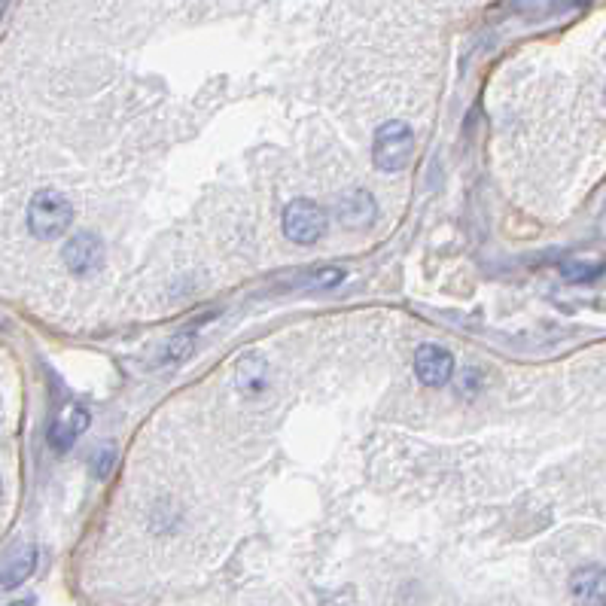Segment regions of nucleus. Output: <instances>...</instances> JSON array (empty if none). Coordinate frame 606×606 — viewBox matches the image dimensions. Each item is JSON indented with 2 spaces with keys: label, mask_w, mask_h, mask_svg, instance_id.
<instances>
[{
  "label": "nucleus",
  "mask_w": 606,
  "mask_h": 606,
  "mask_svg": "<svg viewBox=\"0 0 606 606\" xmlns=\"http://www.w3.org/2000/svg\"><path fill=\"white\" fill-rule=\"evenodd\" d=\"M74 223V205L71 198L58 189H40L28 201V229L40 241H52L64 235Z\"/></svg>",
  "instance_id": "1"
},
{
  "label": "nucleus",
  "mask_w": 606,
  "mask_h": 606,
  "mask_svg": "<svg viewBox=\"0 0 606 606\" xmlns=\"http://www.w3.org/2000/svg\"><path fill=\"white\" fill-rule=\"evenodd\" d=\"M415 156V131L406 122H384L375 131V144H372V162L378 171L384 174H396L402 168H409Z\"/></svg>",
  "instance_id": "2"
},
{
  "label": "nucleus",
  "mask_w": 606,
  "mask_h": 606,
  "mask_svg": "<svg viewBox=\"0 0 606 606\" xmlns=\"http://www.w3.org/2000/svg\"><path fill=\"white\" fill-rule=\"evenodd\" d=\"M284 232L293 244H317L326 235V211L311 198H296L284 211Z\"/></svg>",
  "instance_id": "3"
},
{
  "label": "nucleus",
  "mask_w": 606,
  "mask_h": 606,
  "mask_svg": "<svg viewBox=\"0 0 606 606\" xmlns=\"http://www.w3.org/2000/svg\"><path fill=\"white\" fill-rule=\"evenodd\" d=\"M61 256H64L67 272L89 278V275H95L98 268L104 265V244L92 232H77L71 241L64 244Z\"/></svg>",
  "instance_id": "4"
},
{
  "label": "nucleus",
  "mask_w": 606,
  "mask_h": 606,
  "mask_svg": "<svg viewBox=\"0 0 606 606\" xmlns=\"http://www.w3.org/2000/svg\"><path fill=\"white\" fill-rule=\"evenodd\" d=\"M415 372H418V381L427 384V387H442L451 381L454 375V354L439 348V345H424L418 348L415 354Z\"/></svg>",
  "instance_id": "5"
},
{
  "label": "nucleus",
  "mask_w": 606,
  "mask_h": 606,
  "mask_svg": "<svg viewBox=\"0 0 606 606\" xmlns=\"http://www.w3.org/2000/svg\"><path fill=\"white\" fill-rule=\"evenodd\" d=\"M235 387L247 399H262L268 393V387H272V366H268V360L262 354L241 357V363L235 369Z\"/></svg>",
  "instance_id": "6"
},
{
  "label": "nucleus",
  "mask_w": 606,
  "mask_h": 606,
  "mask_svg": "<svg viewBox=\"0 0 606 606\" xmlns=\"http://www.w3.org/2000/svg\"><path fill=\"white\" fill-rule=\"evenodd\" d=\"M92 418L83 406H67L49 427V445L55 451H71V445H77V439L89 430Z\"/></svg>",
  "instance_id": "7"
},
{
  "label": "nucleus",
  "mask_w": 606,
  "mask_h": 606,
  "mask_svg": "<svg viewBox=\"0 0 606 606\" xmlns=\"http://www.w3.org/2000/svg\"><path fill=\"white\" fill-rule=\"evenodd\" d=\"M375 198L366 189H354L339 201V220L351 229H366L375 223Z\"/></svg>",
  "instance_id": "8"
},
{
  "label": "nucleus",
  "mask_w": 606,
  "mask_h": 606,
  "mask_svg": "<svg viewBox=\"0 0 606 606\" xmlns=\"http://www.w3.org/2000/svg\"><path fill=\"white\" fill-rule=\"evenodd\" d=\"M570 591L582 606H603L606 585H603V567H582L570 579Z\"/></svg>",
  "instance_id": "9"
},
{
  "label": "nucleus",
  "mask_w": 606,
  "mask_h": 606,
  "mask_svg": "<svg viewBox=\"0 0 606 606\" xmlns=\"http://www.w3.org/2000/svg\"><path fill=\"white\" fill-rule=\"evenodd\" d=\"M34 564H37V549H22L4 570H0V591L19 588L34 573Z\"/></svg>",
  "instance_id": "10"
},
{
  "label": "nucleus",
  "mask_w": 606,
  "mask_h": 606,
  "mask_svg": "<svg viewBox=\"0 0 606 606\" xmlns=\"http://www.w3.org/2000/svg\"><path fill=\"white\" fill-rule=\"evenodd\" d=\"M192 342H195V335L192 332H180V335H174V339L162 348V357L156 360L159 366H171V363H180L183 357H189V351H192Z\"/></svg>",
  "instance_id": "11"
},
{
  "label": "nucleus",
  "mask_w": 606,
  "mask_h": 606,
  "mask_svg": "<svg viewBox=\"0 0 606 606\" xmlns=\"http://www.w3.org/2000/svg\"><path fill=\"white\" fill-rule=\"evenodd\" d=\"M342 281H345L342 268H320V272H314V278H311L314 287H335V284H342Z\"/></svg>",
  "instance_id": "12"
},
{
  "label": "nucleus",
  "mask_w": 606,
  "mask_h": 606,
  "mask_svg": "<svg viewBox=\"0 0 606 606\" xmlns=\"http://www.w3.org/2000/svg\"><path fill=\"white\" fill-rule=\"evenodd\" d=\"M564 272H570V278L573 281H585V278H591V272H600V268H585V265H564Z\"/></svg>",
  "instance_id": "13"
},
{
  "label": "nucleus",
  "mask_w": 606,
  "mask_h": 606,
  "mask_svg": "<svg viewBox=\"0 0 606 606\" xmlns=\"http://www.w3.org/2000/svg\"><path fill=\"white\" fill-rule=\"evenodd\" d=\"M16 606H31V600H22V603H16Z\"/></svg>",
  "instance_id": "14"
},
{
  "label": "nucleus",
  "mask_w": 606,
  "mask_h": 606,
  "mask_svg": "<svg viewBox=\"0 0 606 606\" xmlns=\"http://www.w3.org/2000/svg\"><path fill=\"white\" fill-rule=\"evenodd\" d=\"M0 500H4V482H0Z\"/></svg>",
  "instance_id": "15"
}]
</instances>
